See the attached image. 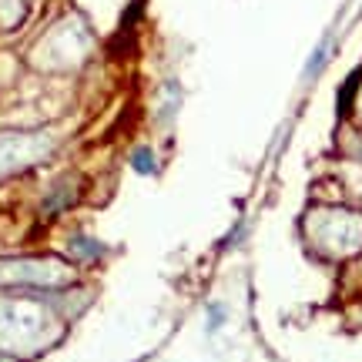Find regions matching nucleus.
Segmentation results:
<instances>
[{
	"mask_svg": "<svg viewBox=\"0 0 362 362\" xmlns=\"http://www.w3.org/2000/svg\"><path fill=\"white\" fill-rule=\"evenodd\" d=\"M54 336V315L37 302L11 298L0 302V349L34 352Z\"/></svg>",
	"mask_w": 362,
	"mask_h": 362,
	"instance_id": "1",
	"label": "nucleus"
},
{
	"mask_svg": "<svg viewBox=\"0 0 362 362\" xmlns=\"http://www.w3.org/2000/svg\"><path fill=\"white\" fill-rule=\"evenodd\" d=\"M4 285H37V288H64L71 269L57 259H7L0 262Z\"/></svg>",
	"mask_w": 362,
	"mask_h": 362,
	"instance_id": "2",
	"label": "nucleus"
},
{
	"mask_svg": "<svg viewBox=\"0 0 362 362\" xmlns=\"http://www.w3.org/2000/svg\"><path fill=\"white\" fill-rule=\"evenodd\" d=\"M51 151L47 134H7L0 138V171H17Z\"/></svg>",
	"mask_w": 362,
	"mask_h": 362,
	"instance_id": "3",
	"label": "nucleus"
},
{
	"mask_svg": "<svg viewBox=\"0 0 362 362\" xmlns=\"http://www.w3.org/2000/svg\"><path fill=\"white\" fill-rule=\"evenodd\" d=\"M329 54H332V37H325L315 51H312V57H309V64H305V81H312L319 71L325 67V61H329Z\"/></svg>",
	"mask_w": 362,
	"mask_h": 362,
	"instance_id": "4",
	"label": "nucleus"
},
{
	"mask_svg": "<svg viewBox=\"0 0 362 362\" xmlns=\"http://www.w3.org/2000/svg\"><path fill=\"white\" fill-rule=\"evenodd\" d=\"M71 252H74L78 259H98L104 248H101V242H94L90 235H74V238H71Z\"/></svg>",
	"mask_w": 362,
	"mask_h": 362,
	"instance_id": "5",
	"label": "nucleus"
},
{
	"mask_svg": "<svg viewBox=\"0 0 362 362\" xmlns=\"http://www.w3.org/2000/svg\"><path fill=\"white\" fill-rule=\"evenodd\" d=\"M131 168L138 171V175H155L158 171V158L151 148H138L134 155H131Z\"/></svg>",
	"mask_w": 362,
	"mask_h": 362,
	"instance_id": "6",
	"label": "nucleus"
},
{
	"mask_svg": "<svg viewBox=\"0 0 362 362\" xmlns=\"http://www.w3.org/2000/svg\"><path fill=\"white\" fill-rule=\"evenodd\" d=\"M208 312H211V322H208V329H218L221 319H225V309H221V305H208Z\"/></svg>",
	"mask_w": 362,
	"mask_h": 362,
	"instance_id": "7",
	"label": "nucleus"
}]
</instances>
